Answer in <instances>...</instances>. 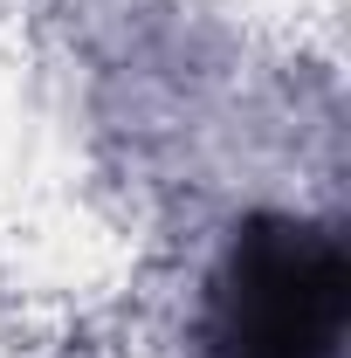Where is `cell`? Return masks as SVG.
I'll return each instance as SVG.
<instances>
[{
  "label": "cell",
  "instance_id": "cell-1",
  "mask_svg": "<svg viewBox=\"0 0 351 358\" xmlns=\"http://www.w3.org/2000/svg\"><path fill=\"white\" fill-rule=\"evenodd\" d=\"M351 324V262L338 234L296 214L234 227L207 296V358H338Z\"/></svg>",
  "mask_w": 351,
  "mask_h": 358
}]
</instances>
